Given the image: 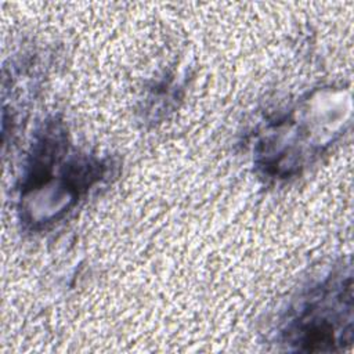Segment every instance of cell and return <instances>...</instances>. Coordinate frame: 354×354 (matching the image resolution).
<instances>
[{"label":"cell","instance_id":"obj_1","mask_svg":"<svg viewBox=\"0 0 354 354\" xmlns=\"http://www.w3.org/2000/svg\"><path fill=\"white\" fill-rule=\"evenodd\" d=\"M343 283L314 288L285 321L283 342L300 351H332L351 333V314L344 315Z\"/></svg>","mask_w":354,"mask_h":354}]
</instances>
